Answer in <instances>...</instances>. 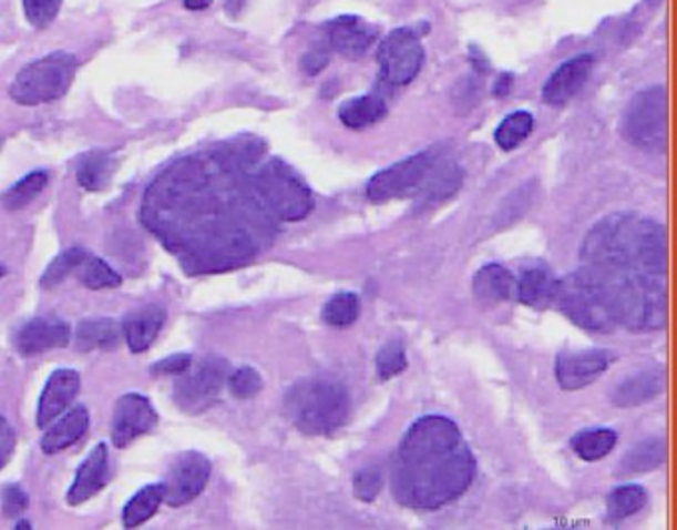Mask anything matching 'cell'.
Masks as SVG:
<instances>
[{"label": "cell", "instance_id": "cell-1", "mask_svg": "<svg viewBox=\"0 0 677 530\" xmlns=\"http://www.w3.org/2000/svg\"><path fill=\"white\" fill-rule=\"evenodd\" d=\"M247 157L245 150L179 157L145 191V225L187 273L229 271L257 255L268 213L245 175Z\"/></svg>", "mask_w": 677, "mask_h": 530}, {"label": "cell", "instance_id": "cell-2", "mask_svg": "<svg viewBox=\"0 0 677 530\" xmlns=\"http://www.w3.org/2000/svg\"><path fill=\"white\" fill-rule=\"evenodd\" d=\"M475 457L459 427L443 416H425L406 431L391 465V489L410 509L438 511L468 491Z\"/></svg>", "mask_w": 677, "mask_h": 530}, {"label": "cell", "instance_id": "cell-3", "mask_svg": "<svg viewBox=\"0 0 677 530\" xmlns=\"http://www.w3.org/2000/svg\"><path fill=\"white\" fill-rule=\"evenodd\" d=\"M586 265L606 271L666 273V231L654 218L614 213L601 218L581 248Z\"/></svg>", "mask_w": 677, "mask_h": 530}, {"label": "cell", "instance_id": "cell-4", "mask_svg": "<svg viewBox=\"0 0 677 530\" xmlns=\"http://www.w3.org/2000/svg\"><path fill=\"white\" fill-rule=\"evenodd\" d=\"M285 414L308 436H328L346 424L350 396L342 381L330 376L300 379L288 388Z\"/></svg>", "mask_w": 677, "mask_h": 530}, {"label": "cell", "instance_id": "cell-5", "mask_svg": "<svg viewBox=\"0 0 677 530\" xmlns=\"http://www.w3.org/2000/svg\"><path fill=\"white\" fill-rule=\"evenodd\" d=\"M618 326L632 330H656L666 323V285L658 273L606 271Z\"/></svg>", "mask_w": 677, "mask_h": 530}, {"label": "cell", "instance_id": "cell-6", "mask_svg": "<svg viewBox=\"0 0 677 530\" xmlns=\"http://www.w3.org/2000/svg\"><path fill=\"white\" fill-rule=\"evenodd\" d=\"M554 303L574 324L592 332H611L618 326L611 286L601 268L586 265L558 283Z\"/></svg>", "mask_w": 677, "mask_h": 530}, {"label": "cell", "instance_id": "cell-7", "mask_svg": "<svg viewBox=\"0 0 677 530\" xmlns=\"http://www.w3.org/2000/svg\"><path fill=\"white\" fill-rule=\"evenodd\" d=\"M253 190L268 215L278 221H302L312 211V193L305 181L283 160H268L250 175Z\"/></svg>", "mask_w": 677, "mask_h": 530}, {"label": "cell", "instance_id": "cell-8", "mask_svg": "<svg viewBox=\"0 0 677 530\" xmlns=\"http://www.w3.org/2000/svg\"><path fill=\"white\" fill-rule=\"evenodd\" d=\"M74 54L58 50L20 70L10 84V98L20 105L49 104L66 94L76 77Z\"/></svg>", "mask_w": 677, "mask_h": 530}, {"label": "cell", "instance_id": "cell-9", "mask_svg": "<svg viewBox=\"0 0 677 530\" xmlns=\"http://www.w3.org/2000/svg\"><path fill=\"white\" fill-rule=\"evenodd\" d=\"M626 142L649 153L664 152L668 142V92L652 85L629 100L622 118Z\"/></svg>", "mask_w": 677, "mask_h": 530}, {"label": "cell", "instance_id": "cell-10", "mask_svg": "<svg viewBox=\"0 0 677 530\" xmlns=\"http://www.w3.org/2000/svg\"><path fill=\"white\" fill-rule=\"evenodd\" d=\"M438 165V155L433 152H421L393 163L386 170L378 171L366 185V197L372 203H388L401 200L423 187L431 171Z\"/></svg>", "mask_w": 677, "mask_h": 530}, {"label": "cell", "instance_id": "cell-11", "mask_svg": "<svg viewBox=\"0 0 677 530\" xmlns=\"http://www.w3.org/2000/svg\"><path fill=\"white\" fill-rule=\"evenodd\" d=\"M229 376L227 361L220 358H205L195 366H189L187 371L177 376V381L173 386L175 404L185 414H203L219 399L220 389L225 386Z\"/></svg>", "mask_w": 677, "mask_h": 530}, {"label": "cell", "instance_id": "cell-12", "mask_svg": "<svg viewBox=\"0 0 677 530\" xmlns=\"http://www.w3.org/2000/svg\"><path fill=\"white\" fill-rule=\"evenodd\" d=\"M425 60L421 40L411 29L391 30L378 48L382 78L391 85H408L420 74Z\"/></svg>", "mask_w": 677, "mask_h": 530}, {"label": "cell", "instance_id": "cell-13", "mask_svg": "<svg viewBox=\"0 0 677 530\" xmlns=\"http://www.w3.org/2000/svg\"><path fill=\"white\" fill-rule=\"evenodd\" d=\"M209 477V459L199 451H185L173 461L165 475V481L162 483L163 502H167L170 507H183L192 502L205 491Z\"/></svg>", "mask_w": 677, "mask_h": 530}, {"label": "cell", "instance_id": "cell-14", "mask_svg": "<svg viewBox=\"0 0 677 530\" xmlns=\"http://www.w3.org/2000/svg\"><path fill=\"white\" fill-rule=\"evenodd\" d=\"M157 426V411L142 394H125L115 401L112 416V444L117 449L132 446L137 437L147 436Z\"/></svg>", "mask_w": 677, "mask_h": 530}, {"label": "cell", "instance_id": "cell-15", "mask_svg": "<svg viewBox=\"0 0 677 530\" xmlns=\"http://www.w3.org/2000/svg\"><path fill=\"white\" fill-rule=\"evenodd\" d=\"M611 354L604 350H564L556 356V381L566 391L586 388L611 366Z\"/></svg>", "mask_w": 677, "mask_h": 530}, {"label": "cell", "instance_id": "cell-16", "mask_svg": "<svg viewBox=\"0 0 677 530\" xmlns=\"http://www.w3.org/2000/svg\"><path fill=\"white\" fill-rule=\"evenodd\" d=\"M70 338H72V330L64 320L39 316L19 326L12 342H14L17 351L22 356H37L42 351L66 348Z\"/></svg>", "mask_w": 677, "mask_h": 530}, {"label": "cell", "instance_id": "cell-17", "mask_svg": "<svg viewBox=\"0 0 677 530\" xmlns=\"http://www.w3.org/2000/svg\"><path fill=\"white\" fill-rule=\"evenodd\" d=\"M80 394V376L74 369L60 368L50 374L47 386L40 394L37 424L40 429H47L58 417L70 409Z\"/></svg>", "mask_w": 677, "mask_h": 530}, {"label": "cell", "instance_id": "cell-18", "mask_svg": "<svg viewBox=\"0 0 677 530\" xmlns=\"http://www.w3.org/2000/svg\"><path fill=\"white\" fill-rule=\"evenodd\" d=\"M592 67H594V58L591 54H578L563 62L544 82V102L551 105L568 104L591 78Z\"/></svg>", "mask_w": 677, "mask_h": 530}, {"label": "cell", "instance_id": "cell-19", "mask_svg": "<svg viewBox=\"0 0 677 530\" xmlns=\"http://www.w3.org/2000/svg\"><path fill=\"white\" fill-rule=\"evenodd\" d=\"M110 481V457H107V447L105 444H98L82 465L78 467L74 483L68 491V502L72 507H78L82 502L90 501L92 497H96L98 492L104 489Z\"/></svg>", "mask_w": 677, "mask_h": 530}, {"label": "cell", "instance_id": "cell-20", "mask_svg": "<svg viewBox=\"0 0 677 530\" xmlns=\"http://www.w3.org/2000/svg\"><path fill=\"white\" fill-rule=\"evenodd\" d=\"M378 32L360 17H338L328 24V42L338 54L346 58H362L373 42Z\"/></svg>", "mask_w": 677, "mask_h": 530}, {"label": "cell", "instance_id": "cell-21", "mask_svg": "<svg viewBox=\"0 0 677 530\" xmlns=\"http://www.w3.org/2000/svg\"><path fill=\"white\" fill-rule=\"evenodd\" d=\"M163 323H165V308L160 304H150L127 314L122 323V336L127 342L130 350L134 354L150 350L162 332Z\"/></svg>", "mask_w": 677, "mask_h": 530}, {"label": "cell", "instance_id": "cell-22", "mask_svg": "<svg viewBox=\"0 0 677 530\" xmlns=\"http://www.w3.org/2000/svg\"><path fill=\"white\" fill-rule=\"evenodd\" d=\"M664 389V371L659 368L639 369L612 391V404L618 408H636L659 396Z\"/></svg>", "mask_w": 677, "mask_h": 530}, {"label": "cell", "instance_id": "cell-23", "mask_svg": "<svg viewBox=\"0 0 677 530\" xmlns=\"http://www.w3.org/2000/svg\"><path fill=\"white\" fill-rule=\"evenodd\" d=\"M88 426H90V416L84 406L68 409L58 417L54 426L47 427V434L42 437L40 447L47 455L60 453L86 436Z\"/></svg>", "mask_w": 677, "mask_h": 530}, {"label": "cell", "instance_id": "cell-24", "mask_svg": "<svg viewBox=\"0 0 677 530\" xmlns=\"http://www.w3.org/2000/svg\"><path fill=\"white\" fill-rule=\"evenodd\" d=\"M515 283L516 296L525 306L544 308V306L554 303L558 281L554 278L553 273L546 266L525 268Z\"/></svg>", "mask_w": 677, "mask_h": 530}, {"label": "cell", "instance_id": "cell-25", "mask_svg": "<svg viewBox=\"0 0 677 530\" xmlns=\"http://www.w3.org/2000/svg\"><path fill=\"white\" fill-rule=\"evenodd\" d=\"M515 276L501 265H486L473 278V294L479 303H506L515 293Z\"/></svg>", "mask_w": 677, "mask_h": 530}, {"label": "cell", "instance_id": "cell-26", "mask_svg": "<svg viewBox=\"0 0 677 530\" xmlns=\"http://www.w3.org/2000/svg\"><path fill=\"white\" fill-rule=\"evenodd\" d=\"M388 114V105L382 95L363 94L343 102L338 110L340 122L350 130H366L373 123L382 122Z\"/></svg>", "mask_w": 677, "mask_h": 530}, {"label": "cell", "instance_id": "cell-27", "mask_svg": "<svg viewBox=\"0 0 677 530\" xmlns=\"http://www.w3.org/2000/svg\"><path fill=\"white\" fill-rule=\"evenodd\" d=\"M117 170L115 157L105 152H90L76 163V180L80 187L92 193H102L110 187Z\"/></svg>", "mask_w": 677, "mask_h": 530}, {"label": "cell", "instance_id": "cell-28", "mask_svg": "<svg viewBox=\"0 0 677 530\" xmlns=\"http://www.w3.org/2000/svg\"><path fill=\"white\" fill-rule=\"evenodd\" d=\"M122 338V324L112 318H92L78 326L76 342L80 350H110Z\"/></svg>", "mask_w": 677, "mask_h": 530}, {"label": "cell", "instance_id": "cell-29", "mask_svg": "<svg viewBox=\"0 0 677 530\" xmlns=\"http://www.w3.org/2000/svg\"><path fill=\"white\" fill-rule=\"evenodd\" d=\"M666 459V444L652 437L646 441H639L638 446L632 447L628 453L624 455L620 463L622 475L648 473L658 469L659 465Z\"/></svg>", "mask_w": 677, "mask_h": 530}, {"label": "cell", "instance_id": "cell-30", "mask_svg": "<svg viewBox=\"0 0 677 530\" xmlns=\"http://www.w3.org/2000/svg\"><path fill=\"white\" fill-rule=\"evenodd\" d=\"M618 441V434L611 427H594L586 429L573 437V451L581 457L582 461H601L611 453Z\"/></svg>", "mask_w": 677, "mask_h": 530}, {"label": "cell", "instance_id": "cell-31", "mask_svg": "<svg viewBox=\"0 0 677 530\" xmlns=\"http://www.w3.org/2000/svg\"><path fill=\"white\" fill-rule=\"evenodd\" d=\"M163 502L162 485H147L142 491L135 492L127 501L122 512L125 529H135L145 521H150L155 512L160 511Z\"/></svg>", "mask_w": 677, "mask_h": 530}, {"label": "cell", "instance_id": "cell-32", "mask_svg": "<svg viewBox=\"0 0 677 530\" xmlns=\"http://www.w3.org/2000/svg\"><path fill=\"white\" fill-rule=\"evenodd\" d=\"M646 489L642 485H622L608 495L606 509L611 521H624L646 504Z\"/></svg>", "mask_w": 677, "mask_h": 530}, {"label": "cell", "instance_id": "cell-33", "mask_svg": "<svg viewBox=\"0 0 677 530\" xmlns=\"http://www.w3.org/2000/svg\"><path fill=\"white\" fill-rule=\"evenodd\" d=\"M78 281L86 288L92 291H104V288H117L122 285V276L115 273L112 266L107 265L98 256H84V261L76 268Z\"/></svg>", "mask_w": 677, "mask_h": 530}, {"label": "cell", "instance_id": "cell-34", "mask_svg": "<svg viewBox=\"0 0 677 530\" xmlns=\"http://www.w3.org/2000/svg\"><path fill=\"white\" fill-rule=\"evenodd\" d=\"M533 130V114H529L525 110L513 112V114L506 115L503 122L499 123L495 132L496 145L505 152H511V150H515L521 143L525 142Z\"/></svg>", "mask_w": 677, "mask_h": 530}, {"label": "cell", "instance_id": "cell-35", "mask_svg": "<svg viewBox=\"0 0 677 530\" xmlns=\"http://www.w3.org/2000/svg\"><path fill=\"white\" fill-rule=\"evenodd\" d=\"M47 185H49V173L47 171H32L4 193L2 205L9 211L24 208L39 197Z\"/></svg>", "mask_w": 677, "mask_h": 530}, {"label": "cell", "instance_id": "cell-36", "mask_svg": "<svg viewBox=\"0 0 677 530\" xmlns=\"http://www.w3.org/2000/svg\"><path fill=\"white\" fill-rule=\"evenodd\" d=\"M360 316V298L353 293H338L325 304L322 318L336 328H346Z\"/></svg>", "mask_w": 677, "mask_h": 530}, {"label": "cell", "instance_id": "cell-37", "mask_svg": "<svg viewBox=\"0 0 677 530\" xmlns=\"http://www.w3.org/2000/svg\"><path fill=\"white\" fill-rule=\"evenodd\" d=\"M84 256H86V251H82V248H68L50 263L49 268L44 271V275L40 278V285L44 288L60 285L64 278L76 273V268L84 261Z\"/></svg>", "mask_w": 677, "mask_h": 530}, {"label": "cell", "instance_id": "cell-38", "mask_svg": "<svg viewBox=\"0 0 677 530\" xmlns=\"http://www.w3.org/2000/svg\"><path fill=\"white\" fill-rule=\"evenodd\" d=\"M406 368H408V356H406V348H403L401 342H388L382 350L378 351L376 371L383 381L396 378Z\"/></svg>", "mask_w": 677, "mask_h": 530}, {"label": "cell", "instance_id": "cell-39", "mask_svg": "<svg viewBox=\"0 0 677 530\" xmlns=\"http://www.w3.org/2000/svg\"><path fill=\"white\" fill-rule=\"evenodd\" d=\"M227 384H229L230 394L239 399L255 398L258 391L263 389L260 374L250 366L235 369L230 376H227Z\"/></svg>", "mask_w": 677, "mask_h": 530}, {"label": "cell", "instance_id": "cell-40", "mask_svg": "<svg viewBox=\"0 0 677 530\" xmlns=\"http://www.w3.org/2000/svg\"><path fill=\"white\" fill-rule=\"evenodd\" d=\"M24 14L34 29H47L60 12L62 0H22Z\"/></svg>", "mask_w": 677, "mask_h": 530}, {"label": "cell", "instance_id": "cell-41", "mask_svg": "<svg viewBox=\"0 0 677 530\" xmlns=\"http://www.w3.org/2000/svg\"><path fill=\"white\" fill-rule=\"evenodd\" d=\"M383 475L378 467H363L353 477V492L360 501L370 502L382 491Z\"/></svg>", "mask_w": 677, "mask_h": 530}, {"label": "cell", "instance_id": "cell-42", "mask_svg": "<svg viewBox=\"0 0 677 530\" xmlns=\"http://www.w3.org/2000/svg\"><path fill=\"white\" fill-rule=\"evenodd\" d=\"M0 504H2V512L10 519H14V517H20L22 512L29 509V495L19 485H9L2 491Z\"/></svg>", "mask_w": 677, "mask_h": 530}, {"label": "cell", "instance_id": "cell-43", "mask_svg": "<svg viewBox=\"0 0 677 530\" xmlns=\"http://www.w3.org/2000/svg\"><path fill=\"white\" fill-rule=\"evenodd\" d=\"M193 364V358L189 354H173L163 358L162 361L153 364L152 371L155 376H182L183 371H187Z\"/></svg>", "mask_w": 677, "mask_h": 530}, {"label": "cell", "instance_id": "cell-44", "mask_svg": "<svg viewBox=\"0 0 677 530\" xmlns=\"http://www.w3.org/2000/svg\"><path fill=\"white\" fill-rule=\"evenodd\" d=\"M17 449V434L4 417L0 416V469L9 463Z\"/></svg>", "mask_w": 677, "mask_h": 530}, {"label": "cell", "instance_id": "cell-45", "mask_svg": "<svg viewBox=\"0 0 677 530\" xmlns=\"http://www.w3.org/2000/svg\"><path fill=\"white\" fill-rule=\"evenodd\" d=\"M326 64H328V52H326L325 47L315 48L302 58V70L308 77H315L320 70H325Z\"/></svg>", "mask_w": 677, "mask_h": 530}, {"label": "cell", "instance_id": "cell-46", "mask_svg": "<svg viewBox=\"0 0 677 530\" xmlns=\"http://www.w3.org/2000/svg\"><path fill=\"white\" fill-rule=\"evenodd\" d=\"M511 85H513V77H511V74L499 78L495 84V95L505 98V95L509 94V90H511Z\"/></svg>", "mask_w": 677, "mask_h": 530}, {"label": "cell", "instance_id": "cell-47", "mask_svg": "<svg viewBox=\"0 0 677 530\" xmlns=\"http://www.w3.org/2000/svg\"><path fill=\"white\" fill-rule=\"evenodd\" d=\"M183 4H185V9L205 10L209 9L211 4H213V0H183Z\"/></svg>", "mask_w": 677, "mask_h": 530}, {"label": "cell", "instance_id": "cell-48", "mask_svg": "<svg viewBox=\"0 0 677 530\" xmlns=\"http://www.w3.org/2000/svg\"><path fill=\"white\" fill-rule=\"evenodd\" d=\"M245 2H247V0H227L225 7H227V12H229L230 17H237L240 10H243V7H245Z\"/></svg>", "mask_w": 677, "mask_h": 530}, {"label": "cell", "instance_id": "cell-49", "mask_svg": "<svg viewBox=\"0 0 677 530\" xmlns=\"http://www.w3.org/2000/svg\"><path fill=\"white\" fill-rule=\"evenodd\" d=\"M17 529H30L29 522L27 521L19 522V524H17Z\"/></svg>", "mask_w": 677, "mask_h": 530}, {"label": "cell", "instance_id": "cell-50", "mask_svg": "<svg viewBox=\"0 0 677 530\" xmlns=\"http://www.w3.org/2000/svg\"><path fill=\"white\" fill-rule=\"evenodd\" d=\"M2 276H4V268H2V266H0V278H2Z\"/></svg>", "mask_w": 677, "mask_h": 530}]
</instances>
